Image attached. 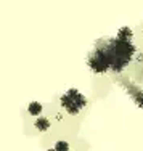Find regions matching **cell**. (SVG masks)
I'll list each match as a JSON object with an SVG mask.
<instances>
[{
	"mask_svg": "<svg viewBox=\"0 0 143 151\" xmlns=\"http://www.w3.org/2000/svg\"><path fill=\"white\" fill-rule=\"evenodd\" d=\"M42 105L39 101H32L29 103V106H27V111H29V114H32V116H37V114H40L42 113Z\"/></svg>",
	"mask_w": 143,
	"mask_h": 151,
	"instance_id": "obj_6",
	"label": "cell"
},
{
	"mask_svg": "<svg viewBox=\"0 0 143 151\" xmlns=\"http://www.w3.org/2000/svg\"><path fill=\"white\" fill-rule=\"evenodd\" d=\"M88 66L93 73H105L111 68V55H109V47L96 45V48L88 56Z\"/></svg>",
	"mask_w": 143,
	"mask_h": 151,
	"instance_id": "obj_2",
	"label": "cell"
},
{
	"mask_svg": "<svg viewBox=\"0 0 143 151\" xmlns=\"http://www.w3.org/2000/svg\"><path fill=\"white\" fill-rule=\"evenodd\" d=\"M34 124H35V129H37V130H40V132H45L50 127V121L47 119V117H39Z\"/></svg>",
	"mask_w": 143,
	"mask_h": 151,
	"instance_id": "obj_5",
	"label": "cell"
},
{
	"mask_svg": "<svg viewBox=\"0 0 143 151\" xmlns=\"http://www.w3.org/2000/svg\"><path fill=\"white\" fill-rule=\"evenodd\" d=\"M109 55H111V68L114 73H119L130 63L132 55L135 52V47L130 40H122V39H113L109 40Z\"/></svg>",
	"mask_w": 143,
	"mask_h": 151,
	"instance_id": "obj_1",
	"label": "cell"
},
{
	"mask_svg": "<svg viewBox=\"0 0 143 151\" xmlns=\"http://www.w3.org/2000/svg\"><path fill=\"white\" fill-rule=\"evenodd\" d=\"M130 37H132V31L129 27H122L119 31V35H117V39H122V40H130Z\"/></svg>",
	"mask_w": 143,
	"mask_h": 151,
	"instance_id": "obj_7",
	"label": "cell"
},
{
	"mask_svg": "<svg viewBox=\"0 0 143 151\" xmlns=\"http://www.w3.org/2000/svg\"><path fill=\"white\" fill-rule=\"evenodd\" d=\"M55 151H69V143L64 142V140L56 142L55 143Z\"/></svg>",
	"mask_w": 143,
	"mask_h": 151,
	"instance_id": "obj_8",
	"label": "cell"
},
{
	"mask_svg": "<svg viewBox=\"0 0 143 151\" xmlns=\"http://www.w3.org/2000/svg\"><path fill=\"white\" fill-rule=\"evenodd\" d=\"M127 90L132 93V98L137 101V105L140 106V108H143V92L140 90V88L135 87V85H132V84H129L127 85Z\"/></svg>",
	"mask_w": 143,
	"mask_h": 151,
	"instance_id": "obj_4",
	"label": "cell"
},
{
	"mask_svg": "<svg viewBox=\"0 0 143 151\" xmlns=\"http://www.w3.org/2000/svg\"><path fill=\"white\" fill-rule=\"evenodd\" d=\"M47 151H55V148H52V150H47Z\"/></svg>",
	"mask_w": 143,
	"mask_h": 151,
	"instance_id": "obj_9",
	"label": "cell"
},
{
	"mask_svg": "<svg viewBox=\"0 0 143 151\" xmlns=\"http://www.w3.org/2000/svg\"><path fill=\"white\" fill-rule=\"evenodd\" d=\"M61 106L66 109L68 114H79L85 106H87V98L84 95L76 90V88H69L64 95L60 98Z\"/></svg>",
	"mask_w": 143,
	"mask_h": 151,
	"instance_id": "obj_3",
	"label": "cell"
}]
</instances>
